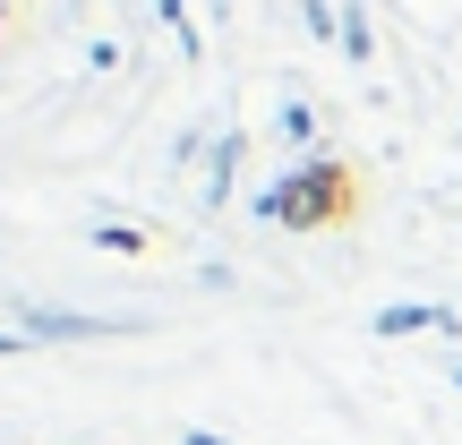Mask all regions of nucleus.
Listing matches in <instances>:
<instances>
[{
  "label": "nucleus",
  "instance_id": "nucleus-6",
  "mask_svg": "<svg viewBox=\"0 0 462 445\" xmlns=\"http://www.w3.org/2000/svg\"><path fill=\"white\" fill-rule=\"evenodd\" d=\"M343 51H351V69H368V60H377V34H368V0H343Z\"/></svg>",
  "mask_w": 462,
  "mask_h": 445
},
{
  "label": "nucleus",
  "instance_id": "nucleus-5",
  "mask_svg": "<svg viewBox=\"0 0 462 445\" xmlns=\"http://www.w3.org/2000/svg\"><path fill=\"white\" fill-rule=\"evenodd\" d=\"M274 137H282L291 154H317V112H309L300 95H282V112H274Z\"/></svg>",
  "mask_w": 462,
  "mask_h": 445
},
{
  "label": "nucleus",
  "instance_id": "nucleus-8",
  "mask_svg": "<svg viewBox=\"0 0 462 445\" xmlns=\"http://www.w3.org/2000/svg\"><path fill=\"white\" fill-rule=\"evenodd\" d=\"M300 26H309L317 43H343V9H334V0H300Z\"/></svg>",
  "mask_w": 462,
  "mask_h": 445
},
{
  "label": "nucleus",
  "instance_id": "nucleus-9",
  "mask_svg": "<svg viewBox=\"0 0 462 445\" xmlns=\"http://www.w3.org/2000/svg\"><path fill=\"white\" fill-rule=\"evenodd\" d=\"M86 240H95V248H120V257H137V248H146V231H137V223H95Z\"/></svg>",
  "mask_w": 462,
  "mask_h": 445
},
{
  "label": "nucleus",
  "instance_id": "nucleus-1",
  "mask_svg": "<svg viewBox=\"0 0 462 445\" xmlns=\"http://www.w3.org/2000/svg\"><path fill=\"white\" fill-rule=\"evenodd\" d=\"M351 206V172L334 154H300L274 189H257V223H291V231H317Z\"/></svg>",
  "mask_w": 462,
  "mask_h": 445
},
{
  "label": "nucleus",
  "instance_id": "nucleus-4",
  "mask_svg": "<svg viewBox=\"0 0 462 445\" xmlns=\"http://www.w3.org/2000/svg\"><path fill=\"white\" fill-rule=\"evenodd\" d=\"M377 334H462L454 309H437V300H402V309L377 317Z\"/></svg>",
  "mask_w": 462,
  "mask_h": 445
},
{
  "label": "nucleus",
  "instance_id": "nucleus-12",
  "mask_svg": "<svg viewBox=\"0 0 462 445\" xmlns=\"http://www.w3.org/2000/svg\"><path fill=\"white\" fill-rule=\"evenodd\" d=\"M0 26H9V0H0Z\"/></svg>",
  "mask_w": 462,
  "mask_h": 445
},
{
  "label": "nucleus",
  "instance_id": "nucleus-13",
  "mask_svg": "<svg viewBox=\"0 0 462 445\" xmlns=\"http://www.w3.org/2000/svg\"><path fill=\"white\" fill-rule=\"evenodd\" d=\"M454 385H462V368H454Z\"/></svg>",
  "mask_w": 462,
  "mask_h": 445
},
{
  "label": "nucleus",
  "instance_id": "nucleus-11",
  "mask_svg": "<svg viewBox=\"0 0 462 445\" xmlns=\"http://www.w3.org/2000/svg\"><path fill=\"white\" fill-rule=\"evenodd\" d=\"M189 445H231V437H215V429H189Z\"/></svg>",
  "mask_w": 462,
  "mask_h": 445
},
{
  "label": "nucleus",
  "instance_id": "nucleus-10",
  "mask_svg": "<svg viewBox=\"0 0 462 445\" xmlns=\"http://www.w3.org/2000/svg\"><path fill=\"white\" fill-rule=\"evenodd\" d=\"M9 351H26V326H0V360H9Z\"/></svg>",
  "mask_w": 462,
  "mask_h": 445
},
{
  "label": "nucleus",
  "instance_id": "nucleus-2",
  "mask_svg": "<svg viewBox=\"0 0 462 445\" xmlns=\"http://www.w3.org/2000/svg\"><path fill=\"white\" fill-rule=\"evenodd\" d=\"M26 343H103V334H129L137 317H95V309H17Z\"/></svg>",
  "mask_w": 462,
  "mask_h": 445
},
{
  "label": "nucleus",
  "instance_id": "nucleus-7",
  "mask_svg": "<svg viewBox=\"0 0 462 445\" xmlns=\"http://www.w3.org/2000/svg\"><path fill=\"white\" fill-rule=\"evenodd\" d=\"M154 17L171 26V43H180V60H198V51H206V34L189 26V9H180V0H154Z\"/></svg>",
  "mask_w": 462,
  "mask_h": 445
},
{
  "label": "nucleus",
  "instance_id": "nucleus-3",
  "mask_svg": "<svg viewBox=\"0 0 462 445\" xmlns=\"http://www.w3.org/2000/svg\"><path fill=\"white\" fill-rule=\"evenodd\" d=\"M240 129H223L215 146H206V206H231V181H240Z\"/></svg>",
  "mask_w": 462,
  "mask_h": 445
}]
</instances>
